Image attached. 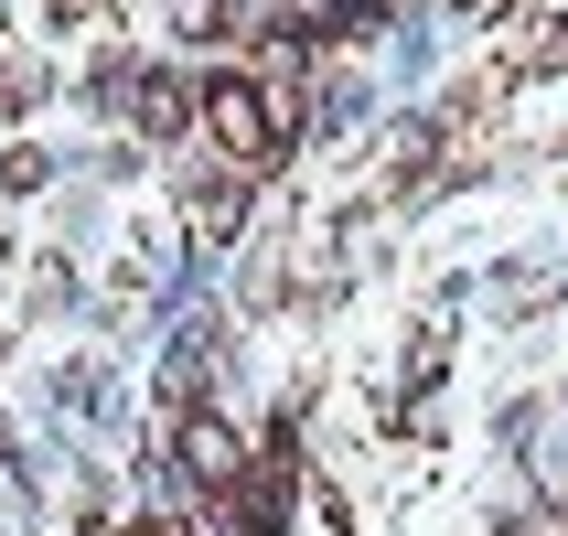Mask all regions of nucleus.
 I'll use <instances>...</instances> for the list:
<instances>
[{
    "label": "nucleus",
    "instance_id": "obj_1",
    "mask_svg": "<svg viewBox=\"0 0 568 536\" xmlns=\"http://www.w3.org/2000/svg\"><path fill=\"white\" fill-rule=\"evenodd\" d=\"M204 365H215V322H183V333H172V397H193Z\"/></svg>",
    "mask_w": 568,
    "mask_h": 536
},
{
    "label": "nucleus",
    "instance_id": "obj_2",
    "mask_svg": "<svg viewBox=\"0 0 568 536\" xmlns=\"http://www.w3.org/2000/svg\"><path fill=\"white\" fill-rule=\"evenodd\" d=\"M215 129L236 140V151H257V140H268V119H257V97H247V87H225V97H215Z\"/></svg>",
    "mask_w": 568,
    "mask_h": 536
},
{
    "label": "nucleus",
    "instance_id": "obj_3",
    "mask_svg": "<svg viewBox=\"0 0 568 536\" xmlns=\"http://www.w3.org/2000/svg\"><path fill=\"white\" fill-rule=\"evenodd\" d=\"M193 473H204V483H225V473H236V441H225V429H215V418H193Z\"/></svg>",
    "mask_w": 568,
    "mask_h": 536
},
{
    "label": "nucleus",
    "instance_id": "obj_4",
    "mask_svg": "<svg viewBox=\"0 0 568 536\" xmlns=\"http://www.w3.org/2000/svg\"><path fill=\"white\" fill-rule=\"evenodd\" d=\"M280 515H290V483L257 473V483H247V536H280Z\"/></svg>",
    "mask_w": 568,
    "mask_h": 536
},
{
    "label": "nucleus",
    "instance_id": "obj_5",
    "mask_svg": "<svg viewBox=\"0 0 568 536\" xmlns=\"http://www.w3.org/2000/svg\"><path fill=\"white\" fill-rule=\"evenodd\" d=\"M140 129H183V97H172V87H140Z\"/></svg>",
    "mask_w": 568,
    "mask_h": 536
}]
</instances>
